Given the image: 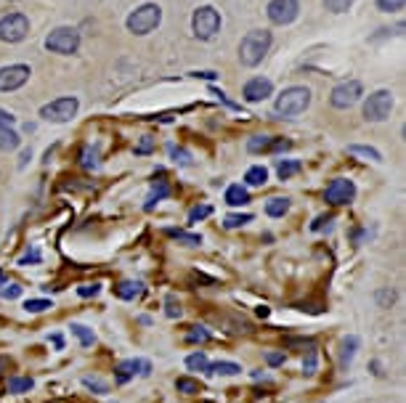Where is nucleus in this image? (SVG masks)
I'll return each mask as SVG.
<instances>
[{
  "label": "nucleus",
  "mask_w": 406,
  "mask_h": 403,
  "mask_svg": "<svg viewBox=\"0 0 406 403\" xmlns=\"http://www.w3.org/2000/svg\"><path fill=\"white\" fill-rule=\"evenodd\" d=\"M115 295L122 300H135V297L144 295V284L141 282H122V284L115 286Z\"/></svg>",
  "instance_id": "17"
},
{
  "label": "nucleus",
  "mask_w": 406,
  "mask_h": 403,
  "mask_svg": "<svg viewBox=\"0 0 406 403\" xmlns=\"http://www.w3.org/2000/svg\"><path fill=\"white\" fill-rule=\"evenodd\" d=\"M77 99L75 96H64V99H56L51 104H46L40 109V117L46 122H69V119L77 115Z\"/></svg>",
  "instance_id": "8"
},
{
  "label": "nucleus",
  "mask_w": 406,
  "mask_h": 403,
  "mask_svg": "<svg viewBox=\"0 0 406 403\" xmlns=\"http://www.w3.org/2000/svg\"><path fill=\"white\" fill-rule=\"evenodd\" d=\"M311 106V90L303 85H292L287 88L279 99H276V115L282 117H298Z\"/></svg>",
  "instance_id": "2"
},
{
  "label": "nucleus",
  "mask_w": 406,
  "mask_h": 403,
  "mask_svg": "<svg viewBox=\"0 0 406 403\" xmlns=\"http://www.w3.org/2000/svg\"><path fill=\"white\" fill-rule=\"evenodd\" d=\"M271 40L273 37H271L269 30H253V32H247L242 37V43H239V61L244 67H258L266 59V53H269Z\"/></svg>",
  "instance_id": "1"
},
{
  "label": "nucleus",
  "mask_w": 406,
  "mask_h": 403,
  "mask_svg": "<svg viewBox=\"0 0 406 403\" xmlns=\"http://www.w3.org/2000/svg\"><path fill=\"white\" fill-rule=\"evenodd\" d=\"M21 144L19 141V135L11 130V128H6V125H0V149L3 151H14Z\"/></svg>",
  "instance_id": "19"
},
{
  "label": "nucleus",
  "mask_w": 406,
  "mask_h": 403,
  "mask_svg": "<svg viewBox=\"0 0 406 403\" xmlns=\"http://www.w3.org/2000/svg\"><path fill=\"white\" fill-rule=\"evenodd\" d=\"M175 387H178V393H188V395L202 393L200 380H191V377H178V380H175Z\"/></svg>",
  "instance_id": "23"
},
{
  "label": "nucleus",
  "mask_w": 406,
  "mask_h": 403,
  "mask_svg": "<svg viewBox=\"0 0 406 403\" xmlns=\"http://www.w3.org/2000/svg\"><path fill=\"white\" fill-rule=\"evenodd\" d=\"M269 19L273 24H279V27H287L292 24L298 14H300V3L298 0H271L269 3Z\"/></svg>",
  "instance_id": "10"
},
{
  "label": "nucleus",
  "mask_w": 406,
  "mask_h": 403,
  "mask_svg": "<svg viewBox=\"0 0 406 403\" xmlns=\"http://www.w3.org/2000/svg\"><path fill=\"white\" fill-rule=\"evenodd\" d=\"M69 329H72V335H77V340H80V342H83L85 348H88V345H93V342H96V337H93V332H90V329H88V326H83V324H72V326H69Z\"/></svg>",
  "instance_id": "26"
},
{
  "label": "nucleus",
  "mask_w": 406,
  "mask_h": 403,
  "mask_svg": "<svg viewBox=\"0 0 406 403\" xmlns=\"http://www.w3.org/2000/svg\"><path fill=\"white\" fill-rule=\"evenodd\" d=\"M276 173H279L282 181H287V178H292L295 173H300V162H298V159H284V162L276 165Z\"/></svg>",
  "instance_id": "22"
},
{
  "label": "nucleus",
  "mask_w": 406,
  "mask_h": 403,
  "mask_svg": "<svg viewBox=\"0 0 406 403\" xmlns=\"http://www.w3.org/2000/svg\"><path fill=\"white\" fill-rule=\"evenodd\" d=\"M287 210H289L287 197H273V199H269V204H266V213H269L271 218H282Z\"/></svg>",
  "instance_id": "18"
},
{
  "label": "nucleus",
  "mask_w": 406,
  "mask_h": 403,
  "mask_svg": "<svg viewBox=\"0 0 406 403\" xmlns=\"http://www.w3.org/2000/svg\"><path fill=\"white\" fill-rule=\"evenodd\" d=\"M361 93H364V88H361L358 80H345V83H340L332 88L329 104H332L335 109H351L356 101L361 99Z\"/></svg>",
  "instance_id": "9"
},
{
  "label": "nucleus",
  "mask_w": 406,
  "mask_h": 403,
  "mask_svg": "<svg viewBox=\"0 0 406 403\" xmlns=\"http://www.w3.org/2000/svg\"><path fill=\"white\" fill-rule=\"evenodd\" d=\"M186 340L188 342H207V340H210V332L202 329V326H191V332H188Z\"/></svg>",
  "instance_id": "34"
},
{
  "label": "nucleus",
  "mask_w": 406,
  "mask_h": 403,
  "mask_svg": "<svg viewBox=\"0 0 406 403\" xmlns=\"http://www.w3.org/2000/svg\"><path fill=\"white\" fill-rule=\"evenodd\" d=\"M273 93V83L266 80V77H253L250 83L244 85V90H242V96L247 104H258V101H266Z\"/></svg>",
  "instance_id": "13"
},
{
  "label": "nucleus",
  "mask_w": 406,
  "mask_h": 403,
  "mask_svg": "<svg viewBox=\"0 0 406 403\" xmlns=\"http://www.w3.org/2000/svg\"><path fill=\"white\" fill-rule=\"evenodd\" d=\"M30 35V19L24 14H6L0 19V40L3 43H21Z\"/></svg>",
  "instance_id": "7"
},
{
  "label": "nucleus",
  "mask_w": 406,
  "mask_h": 403,
  "mask_svg": "<svg viewBox=\"0 0 406 403\" xmlns=\"http://www.w3.org/2000/svg\"><path fill=\"white\" fill-rule=\"evenodd\" d=\"M191 30L200 40H213L220 30V14L213 6H200L191 17Z\"/></svg>",
  "instance_id": "4"
},
{
  "label": "nucleus",
  "mask_w": 406,
  "mask_h": 403,
  "mask_svg": "<svg viewBox=\"0 0 406 403\" xmlns=\"http://www.w3.org/2000/svg\"><path fill=\"white\" fill-rule=\"evenodd\" d=\"M194 77H204V80H213L215 72H194Z\"/></svg>",
  "instance_id": "44"
},
{
  "label": "nucleus",
  "mask_w": 406,
  "mask_h": 403,
  "mask_svg": "<svg viewBox=\"0 0 406 403\" xmlns=\"http://www.w3.org/2000/svg\"><path fill=\"white\" fill-rule=\"evenodd\" d=\"M250 220H253V215H226V228H239Z\"/></svg>",
  "instance_id": "36"
},
{
  "label": "nucleus",
  "mask_w": 406,
  "mask_h": 403,
  "mask_svg": "<svg viewBox=\"0 0 406 403\" xmlns=\"http://www.w3.org/2000/svg\"><path fill=\"white\" fill-rule=\"evenodd\" d=\"M35 387V382L30 377H11L8 380V393H30Z\"/></svg>",
  "instance_id": "24"
},
{
  "label": "nucleus",
  "mask_w": 406,
  "mask_h": 403,
  "mask_svg": "<svg viewBox=\"0 0 406 403\" xmlns=\"http://www.w3.org/2000/svg\"><path fill=\"white\" fill-rule=\"evenodd\" d=\"M51 308V302L48 300H27L24 302V311L27 313H43V311H48Z\"/></svg>",
  "instance_id": "32"
},
{
  "label": "nucleus",
  "mask_w": 406,
  "mask_h": 403,
  "mask_svg": "<svg viewBox=\"0 0 406 403\" xmlns=\"http://www.w3.org/2000/svg\"><path fill=\"white\" fill-rule=\"evenodd\" d=\"M247 202H250V191H247L242 184H234V186L226 188V204L242 207V204H247Z\"/></svg>",
  "instance_id": "16"
},
{
  "label": "nucleus",
  "mask_w": 406,
  "mask_h": 403,
  "mask_svg": "<svg viewBox=\"0 0 406 403\" xmlns=\"http://www.w3.org/2000/svg\"><path fill=\"white\" fill-rule=\"evenodd\" d=\"M173 157H175V159H178V162H184V165H188V162H191V159H188V154H186V151H178V149H173Z\"/></svg>",
  "instance_id": "43"
},
{
  "label": "nucleus",
  "mask_w": 406,
  "mask_h": 403,
  "mask_svg": "<svg viewBox=\"0 0 406 403\" xmlns=\"http://www.w3.org/2000/svg\"><path fill=\"white\" fill-rule=\"evenodd\" d=\"M173 239H178V242H184V244H188V247H197V244H202V236H197V234H186V231H168Z\"/></svg>",
  "instance_id": "28"
},
{
  "label": "nucleus",
  "mask_w": 406,
  "mask_h": 403,
  "mask_svg": "<svg viewBox=\"0 0 406 403\" xmlns=\"http://www.w3.org/2000/svg\"><path fill=\"white\" fill-rule=\"evenodd\" d=\"M406 0H377V8L385 11V14H396V11H404Z\"/></svg>",
  "instance_id": "29"
},
{
  "label": "nucleus",
  "mask_w": 406,
  "mask_h": 403,
  "mask_svg": "<svg viewBox=\"0 0 406 403\" xmlns=\"http://www.w3.org/2000/svg\"><path fill=\"white\" fill-rule=\"evenodd\" d=\"M210 213H213V207H210V204H197V207L188 213V220H191V223H194V220H202V218H207Z\"/></svg>",
  "instance_id": "35"
},
{
  "label": "nucleus",
  "mask_w": 406,
  "mask_h": 403,
  "mask_svg": "<svg viewBox=\"0 0 406 403\" xmlns=\"http://www.w3.org/2000/svg\"><path fill=\"white\" fill-rule=\"evenodd\" d=\"M266 361H269L271 366H279V364H284V353H269Z\"/></svg>",
  "instance_id": "40"
},
{
  "label": "nucleus",
  "mask_w": 406,
  "mask_h": 403,
  "mask_svg": "<svg viewBox=\"0 0 406 403\" xmlns=\"http://www.w3.org/2000/svg\"><path fill=\"white\" fill-rule=\"evenodd\" d=\"M162 197H168V184H165V181H160V188L154 186V191L149 194V199H146V210H152L154 202H160Z\"/></svg>",
  "instance_id": "31"
},
{
  "label": "nucleus",
  "mask_w": 406,
  "mask_h": 403,
  "mask_svg": "<svg viewBox=\"0 0 406 403\" xmlns=\"http://www.w3.org/2000/svg\"><path fill=\"white\" fill-rule=\"evenodd\" d=\"M282 149H289V141H284V138H271V135H255V138H250V144H247V151H253V154H260V151H282Z\"/></svg>",
  "instance_id": "14"
},
{
  "label": "nucleus",
  "mask_w": 406,
  "mask_h": 403,
  "mask_svg": "<svg viewBox=\"0 0 406 403\" xmlns=\"http://www.w3.org/2000/svg\"><path fill=\"white\" fill-rule=\"evenodd\" d=\"M135 371H138V374H149V361H125V364H119L117 380L119 382H125V380L133 377Z\"/></svg>",
  "instance_id": "15"
},
{
  "label": "nucleus",
  "mask_w": 406,
  "mask_h": 403,
  "mask_svg": "<svg viewBox=\"0 0 406 403\" xmlns=\"http://www.w3.org/2000/svg\"><path fill=\"white\" fill-rule=\"evenodd\" d=\"M351 154H361V157H369V159H374V162H383V154L377 149H372V146H351Z\"/></svg>",
  "instance_id": "30"
},
{
  "label": "nucleus",
  "mask_w": 406,
  "mask_h": 403,
  "mask_svg": "<svg viewBox=\"0 0 406 403\" xmlns=\"http://www.w3.org/2000/svg\"><path fill=\"white\" fill-rule=\"evenodd\" d=\"M83 168H96V154H90V149H83Z\"/></svg>",
  "instance_id": "39"
},
{
  "label": "nucleus",
  "mask_w": 406,
  "mask_h": 403,
  "mask_svg": "<svg viewBox=\"0 0 406 403\" xmlns=\"http://www.w3.org/2000/svg\"><path fill=\"white\" fill-rule=\"evenodd\" d=\"M356 197V186L354 181H345V178H338L327 186V202L329 204H348L354 202Z\"/></svg>",
  "instance_id": "12"
},
{
  "label": "nucleus",
  "mask_w": 406,
  "mask_h": 403,
  "mask_svg": "<svg viewBox=\"0 0 406 403\" xmlns=\"http://www.w3.org/2000/svg\"><path fill=\"white\" fill-rule=\"evenodd\" d=\"M152 149H154V141L149 135H144V141L135 146V154H146V151H152Z\"/></svg>",
  "instance_id": "38"
},
{
  "label": "nucleus",
  "mask_w": 406,
  "mask_h": 403,
  "mask_svg": "<svg viewBox=\"0 0 406 403\" xmlns=\"http://www.w3.org/2000/svg\"><path fill=\"white\" fill-rule=\"evenodd\" d=\"M32 69L27 64H8V67L0 69V90L8 93V90H19L21 85L30 80Z\"/></svg>",
  "instance_id": "11"
},
{
  "label": "nucleus",
  "mask_w": 406,
  "mask_h": 403,
  "mask_svg": "<svg viewBox=\"0 0 406 403\" xmlns=\"http://www.w3.org/2000/svg\"><path fill=\"white\" fill-rule=\"evenodd\" d=\"M186 366L191 371H207L210 364H207V355H204V353H194V355H188L186 358Z\"/></svg>",
  "instance_id": "27"
},
{
  "label": "nucleus",
  "mask_w": 406,
  "mask_h": 403,
  "mask_svg": "<svg viewBox=\"0 0 406 403\" xmlns=\"http://www.w3.org/2000/svg\"><path fill=\"white\" fill-rule=\"evenodd\" d=\"M393 112V93L390 90H374L369 99L364 101V117L369 122H383Z\"/></svg>",
  "instance_id": "6"
},
{
  "label": "nucleus",
  "mask_w": 406,
  "mask_h": 403,
  "mask_svg": "<svg viewBox=\"0 0 406 403\" xmlns=\"http://www.w3.org/2000/svg\"><path fill=\"white\" fill-rule=\"evenodd\" d=\"M14 122H17V117H14V115H8V112H3V109H0V125H6V128H11Z\"/></svg>",
  "instance_id": "42"
},
{
  "label": "nucleus",
  "mask_w": 406,
  "mask_h": 403,
  "mask_svg": "<svg viewBox=\"0 0 406 403\" xmlns=\"http://www.w3.org/2000/svg\"><path fill=\"white\" fill-rule=\"evenodd\" d=\"M160 21H162V8L157 6V3H144V6H138L133 14L128 17V30L133 35H149L152 30L160 27Z\"/></svg>",
  "instance_id": "3"
},
{
  "label": "nucleus",
  "mask_w": 406,
  "mask_h": 403,
  "mask_svg": "<svg viewBox=\"0 0 406 403\" xmlns=\"http://www.w3.org/2000/svg\"><path fill=\"white\" fill-rule=\"evenodd\" d=\"M356 348H358V340H356V337H348V340L342 342V353H340V364H342V366H348V364L354 361Z\"/></svg>",
  "instance_id": "25"
},
{
  "label": "nucleus",
  "mask_w": 406,
  "mask_h": 403,
  "mask_svg": "<svg viewBox=\"0 0 406 403\" xmlns=\"http://www.w3.org/2000/svg\"><path fill=\"white\" fill-rule=\"evenodd\" d=\"M207 371L210 374H220V377H234V374H239V366L237 364H231V361H215V364H210L207 366Z\"/></svg>",
  "instance_id": "21"
},
{
  "label": "nucleus",
  "mask_w": 406,
  "mask_h": 403,
  "mask_svg": "<svg viewBox=\"0 0 406 403\" xmlns=\"http://www.w3.org/2000/svg\"><path fill=\"white\" fill-rule=\"evenodd\" d=\"M46 48L51 53H61V56H72L80 48V32L72 27H56L48 37H46Z\"/></svg>",
  "instance_id": "5"
},
{
  "label": "nucleus",
  "mask_w": 406,
  "mask_h": 403,
  "mask_svg": "<svg viewBox=\"0 0 406 403\" xmlns=\"http://www.w3.org/2000/svg\"><path fill=\"white\" fill-rule=\"evenodd\" d=\"M0 295H3L6 300H17L19 295H21V286H19V284H8L6 289H3V292H0Z\"/></svg>",
  "instance_id": "37"
},
{
  "label": "nucleus",
  "mask_w": 406,
  "mask_h": 403,
  "mask_svg": "<svg viewBox=\"0 0 406 403\" xmlns=\"http://www.w3.org/2000/svg\"><path fill=\"white\" fill-rule=\"evenodd\" d=\"M324 3H327V8L335 11V14H342V11H348V8L354 6V0H324Z\"/></svg>",
  "instance_id": "33"
},
{
  "label": "nucleus",
  "mask_w": 406,
  "mask_h": 403,
  "mask_svg": "<svg viewBox=\"0 0 406 403\" xmlns=\"http://www.w3.org/2000/svg\"><path fill=\"white\" fill-rule=\"evenodd\" d=\"M244 181L250 186H266V181H269V170L263 168V165H253V168L247 170Z\"/></svg>",
  "instance_id": "20"
},
{
  "label": "nucleus",
  "mask_w": 406,
  "mask_h": 403,
  "mask_svg": "<svg viewBox=\"0 0 406 403\" xmlns=\"http://www.w3.org/2000/svg\"><path fill=\"white\" fill-rule=\"evenodd\" d=\"M99 289H102V286H99V284L80 286V295H83V297H90V295H99Z\"/></svg>",
  "instance_id": "41"
}]
</instances>
